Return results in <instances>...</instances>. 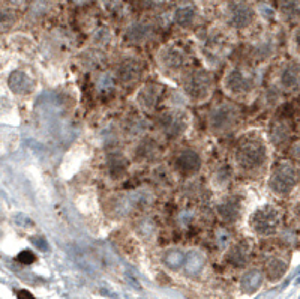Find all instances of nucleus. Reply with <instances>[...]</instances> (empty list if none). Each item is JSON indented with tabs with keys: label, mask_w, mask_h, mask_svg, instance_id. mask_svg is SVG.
Segmentation results:
<instances>
[{
	"label": "nucleus",
	"mask_w": 300,
	"mask_h": 299,
	"mask_svg": "<svg viewBox=\"0 0 300 299\" xmlns=\"http://www.w3.org/2000/svg\"><path fill=\"white\" fill-rule=\"evenodd\" d=\"M234 168L246 178H260L269 167L270 146L260 131H246L237 140L233 154Z\"/></svg>",
	"instance_id": "f257e3e1"
},
{
	"label": "nucleus",
	"mask_w": 300,
	"mask_h": 299,
	"mask_svg": "<svg viewBox=\"0 0 300 299\" xmlns=\"http://www.w3.org/2000/svg\"><path fill=\"white\" fill-rule=\"evenodd\" d=\"M260 77L255 72V69L234 65L225 69L222 76V89L224 92L237 101L249 99L258 89Z\"/></svg>",
	"instance_id": "f03ea898"
},
{
	"label": "nucleus",
	"mask_w": 300,
	"mask_h": 299,
	"mask_svg": "<svg viewBox=\"0 0 300 299\" xmlns=\"http://www.w3.org/2000/svg\"><path fill=\"white\" fill-rule=\"evenodd\" d=\"M182 90L194 104H204L213 93V76L207 68H188L182 76Z\"/></svg>",
	"instance_id": "7ed1b4c3"
},
{
	"label": "nucleus",
	"mask_w": 300,
	"mask_h": 299,
	"mask_svg": "<svg viewBox=\"0 0 300 299\" xmlns=\"http://www.w3.org/2000/svg\"><path fill=\"white\" fill-rule=\"evenodd\" d=\"M242 120V110L237 104L222 101L207 113V128L213 136H227L233 133Z\"/></svg>",
	"instance_id": "20e7f679"
},
{
	"label": "nucleus",
	"mask_w": 300,
	"mask_h": 299,
	"mask_svg": "<svg viewBox=\"0 0 300 299\" xmlns=\"http://www.w3.org/2000/svg\"><path fill=\"white\" fill-rule=\"evenodd\" d=\"M233 50V41L222 30H210L200 42V56L204 60L207 69L218 68L230 56Z\"/></svg>",
	"instance_id": "39448f33"
},
{
	"label": "nucleus",
	"mask_w": 300,
	"mask_h": 299,
	"mask_svg": "<svg viewBox=\"0 0 300 299\" xmlns=\"http://www.w3.org/2000/svg\"><path fill=\"white\" fill-rule=\"evenodd\" d=\"M156 65L167 77H180L191 65V55L185 45L168 42L156 53Z\"/></svg>",
	"instance_id": "423d86ee"
},
{
	"label": "nucleus",
	"mask_w": 300,
	"mask_h": 299,
	"mask_svg": "<svg viewBox=\"0 0 300 299\" xmlns=\"http://www.w3.org/2000/svg\"><path fill=\"white\" fill-rule=\"evenodd\" d=\"M282 226V212L278 206L266 203L251 212L248 218L249 230L258 238L275 236Z\"/></svg>",
	"instance_id": "0eeeda50"
},
{
	"label": "nucleus",
	"mask_w": 300,
	"mask_h": 299,
	"mask_svg": "<svg viewBox=\"0 0 300 299\" xmlns=\"http://www.w3.org/2000/svg\"><path fill=\"white\" fill-rule=\"evenodd\" d=\"M299 185V168L291 161H281L273 167L267 179V187L275 197L285 198Z\"/></svg>",
	"instance_id": "6e6552de"
},
{
	"label": "nucleus",
	"mask_w": 300,
	"mask_h": 299,
	"mask_svg": "<svg viewBox=\"0 0 300 299\" xmlns=\"http://www.w3.org/2000/svg\"><path fill=\"white\" fill-rule=\"evenodd\" d=\"M191 125L188 111L180 107H170L158 114L156 127L159 133L168 140H177L186 134Z\"/></svg>",
	"instance_id": "1a4fd4ad"
},
{
	"label": "nucleus",
	"mask_w": 300,
	"mask_h": 299,
	"mask_svg": "<svg viewBox=\"0 0 300 299\" xmlns=\"http://www.w3.org/2000/svg\"><path fill=\"white\" fill-rule=\"evenodd\" d=\"M224 20L227 28L233 30H248L257 20L255 6L248 0H230L224 8Z\"/></svg>",
	"instance_id": "9d476101"
},
{
	"label": "nucleus",
	"mask_w": 300,
	"mask_h": 299,
	"mask_svg": "<svg viewBox=\"0 0 300 299\" xmlns=\"http://www.w3.org/2000/svg\"><path fill=\"white\" fill-rule=\"evenodd\" d=\"M143 72H144V62L137 55H125L116 62L113 76L116 82H119L120 84L132 86L141 80Z\"/></svg>",
	"instance_id": "9b49d317"
},
{
	"label": "nucleus",
	"mask_w": 300,
	"mask_h": 299,
	"mask_svg": "<svg viewBox=\"0 0 300 299\" xmlns=\"http://www.w3.org/2000/svg\"><path fill=\"white\" fill-rule=\"evenodd\" d=\"M165 96V87L161 83L147 82L137 90L135 106L141 113H155Z\"/></svg>",
	"instance_id": "f8f14e48"
},
{
	"label": "nucleus",
	"mask_w": 300,
	"mask_h": 299,
	"mask_svg": "<svg viewBox=\"0 0 300 299\" xmlns=\"http://www.w3.org/2000/svg\"><path fill=\"white\" fill-rule=\"evenodd\" d=\"M149 192L146 190L129 191V192H122L117 194L116 197L111 198V211L120 217H126L132 214L135 209L146 206L149 200Z\"/></svg>",
	"instance_id": "ddd939ff"
},
{
	"label": "nucleus",
	"mask_w": 300,
	"mask_h": 299,
	"mask_svg": "<svg viewBox=\"0 0 300 299\" xmlns=\"http://www.w3.org/2000/svg\"><path fill=\"white\" fill-rule=\"evenodd\" d=\"M278 53V42L270 33H263L257 36L248 47V56L252 63L263 65L267 63Z\"/></svg>",
	"instance_id": "4468645a"
},
{
	"label": "nucleus",
	"mask_w": 300,
	"mask_h": 299,
	"mask_svg": "<svg viewBox=\"0 0 300 299\" xmlns=\"http://www.w3.org/2000/svg\"><path fill=\"white\" fill-rule=\"evenodd\" d=\"M243 197L237 192L225 194L216 203V215L225 224H236L243 215Z\"/></svg>",
	"instance_id": "2eb2a0df"
},
{
	"label": "nucleus",
	"mask_w": 300,
	"mask_h": 299,
	"mask_svg": "<svg viewBox=\"0 0 300 299\" xmlns=\"http://www.w3.org/2000/svg\"><path fill=\"white\" fill-rule=\"evenodd\" d=\"M282 93H297L299 92V60L290 59L284 62L278 72L276 82L273 83Z\"/></svg>",
	"instance_id": "dca6fc26"
},
{
	"label": "nucleus",
	"mask_w": 300,
	"mask_h": 299,
	"mask_svg": "<svg viewBox=\"0 0 300 299\" xmlns=\"http://www.w3.org/2000/svg\"><path fill=\"white\" fill-rule=\"evenodd\" d=\"M156 35V28L149 20H135L125 29V41L131 45H146L153 41Z\"/></svg>",
	"instance_id": "f3484780"
},
{
	"label": "nucleus",
	"mask_w": 300,
	"mask_h": 299,
	"mask_svg": "<svg viewBox=\"0 0 300 299\" xmlns=\"http://www.w3.org/2000/svg\"><path fill=\"white\" fill-rule=\"evenodd\" d=\"M203 165L201 155L195 149H182L174 157V168L182 176H195Z\"/></svg>",
	"instance_id": "a211bd4d"
},
{
	"label": "nucleus",
	"mask_w": 300,
	"mask_h": 299,
	"mask_svg": "<svg viewBox=\"0 0 300 299\" xmlns=\"http://www.w3.org/2000/svg\"><path fill=\"white\" fill-rule=\"evenodd\" d=\"M293 140V125L291 120L284 119V117H276L270 123L269 130V141L272 143L276 149H284L291 146Z\"/></svg>",
	"instance_id": "6ab92c4d"
},
{
	"label": "nucleus",
	"mask_w": 300,
	"mask_h": 299,
	"mask_svg": "<svg viewBox=\"0 0 300 299\" xmlns=\"http://www.w3.org/2000/svg\"><path fill=\"white\" fill-rule=\"evenodd\" d=\"M132 152H134L132 157H134L135 161L147 164L158 160V157L161 155L162 149H161V144L155 138L143 136L140 137V138H137L135 146H134Z\"/></svg>",
	"instance_id": "aec40b11"
},
{
	"label": "nucleus",
	"mask_w": 300,
	"mask_h": 299,
	"mask_svg": "<svg viewBox=\"0 0 300 299\" xmlns=\"http://www.w3.org/2000/svg\"><path fill=\"white\" fill-rule=\"evenodd\" d=\"M171 20L180 29H191L200 20V11L192 3H188V2L180 3L179 6L174 8V11L171 14Z\"/></svg>",
	"instance_id": "412c9836"
},
{
	"label": "nucleus",
	"mask_w": 300,
	"mask_h": 299,
	"mask_svg": "<svg viewBox=\"0 0 300 299\" xmlns=\"http://www.w3.org/2000/svg\"><path fill=\"white\" fill-rule=\"evenodd\" d=\"M129 170V160L125 154L111 151L105 160V171L111 181H120Z\"/></svg>",
	"instance_id": "4be33fe9"
},
{
	"label": "nucleus",
	"mask_w": 300,
	"mask_h": 299,
	"mask_svg": "<svg viewBox=\"0 0 300 299\" xmlns=\"http://www.w3.org/2000/svg\"><path fill=\"white\" fill-rule=\"evenodd\" d=\"M8 86H9L11 92L14 95H18V96L32 95L36 89V83L32 79V76L28 74L26 71H21V69H17L9 76Z\"/></svg>",
	"instance_id": "5701e85b"
},
{
	"label": "nucleus",
	"mask_w": 300,
	"mask_h": 299,
	"mask_svg": "<svg viewBox=\"0 0 300 299\" xmlns=\"http://www.w3.org/2000/svg\"><path fill=\"white\" fill-rule=\"evenodd\" d=\"M227 262L233 268H245L252 254V245L248 241H240L227 248Z\"/></svg>",
	"instance_id": "b1692460"
},
{
	"label": "nucleus",
	"mask_w": 300,
	"mask_h": 299,
	"mask_svg": "<svg viewBox=\"0 0 300 299\" xmlns=\"http://www.w3.org/2000/svg\"><path fill=\"white\" fill-rule=\"evenodd\" d=\"M288 269V259L282 254H272L264 263V275L269 281H279Z\"/></svg>",
	"instance_id": "393cba45"
},
{
	"label": "nucleus",
	"mask_w": 300,
	"mask_h": 299,
	"mask_svg": "<svg viewBox=\"0 0 300 299\" xmlns=\"http://www.w3.org/2000/svg\"><path fill=\"white\" fill-rule=\"evenodd\" d=\"M147 127H149V122L143 117V114H135V116H131L125 125L122 127L123 133L131 138H140V137L146 136L147 133Z\"/></svg>",
	"instance_id": "a878e982"
},
{
	"label": "nucleus",
	"mask_w": 300,
	"mask_h": 299,
	"mask_svg": "<svg viewBox=\"0 0 300 299\" xmlns=\"http://www.w3.org/2000/svg\"><path fill=\"white\" fill-rule=\"evenodd\" d=\"M104 52L99 50V48H87L80 53V65L83 66V69H89V71H93V69H98L104 65Z\"/></svg>",
	"instance_id": "bb28decb"
},
{
	"label": "nucleus",
	"mask_w": 300,
	"mask_h": 299,
	"mask_svg": "<svg viewBox=\"0 0 300 299\" xmlns=\"http://www.w3.org/2000/svg\"><path fill=\"white\" fill-rule=\"evenodd\" d=\"M233 181V168L228 165H219L210 176V184L213 190L227 191Z\"/></svg>",
	"instance_id": "cd10ccee"
},
{
	"label": "nucleus",
	"mask_w": 300,
	"mask_h": 299,
	"mask_svg": "<svg viewBox=\"0 0 300 299\" xmlns=\"http://www.w3.org/2000/svg\"><path fill=\"white\" fill-rule=\"evenodd\" d=\"M135 233L144 241H153L158 235L156 222L149 217H141L135 221Z\"/></svg>",
	"instance_id": "c85d7f7f"
},
{
	"label": "nucleus",
	"mask_w": 300,
	"mask_h": 299,
	"mask_svg": "<svg viewBox=\"0 0 300 299\" xmlns=\"http://www.w3.org/2000/svg\"><path fill=\"white\" fill-rule=\"evenodd\" d=\"M90 41H92V47L99 48V50L104 52L107 47L114 44V33L107 26H99V28H96L93 30Z\"/></svg>",
	"instance_id": "c756f323"
},
{
	"label": "nucleus",
	"mask_w": 300,
	"mask_h": 299,
	"mask_svg": "<svg viewBox=\"0 0 300 299\" xmlns=\"http://www.w3.org/2000/svg\"><path fill=\"white\" fill-rule=\"evenodd\" d=\"M279 17L287 23L299 21V0H279L278 11Z\"/></svg>",
	"instance_id": "7c9ffc66"
},
{
	"label": "nucleus",
	"mask_w": 300,
	"mask_h": 299,
	"mask_svg": "<svg viewBox=\"0 0 300 299\" xmlns=\"http://www.w3.org/2000/svg\"><path fill=\"white\" fill-rule=\"evenodd\" d=\"M206 265V256L198 251V250H192L189 253L185 254V263H183V268L185 271L188 272L189 275H197L200 272L203 271Z\"/></svg>",
	"instance_id": "2f4dec72"
},
{
	"label": "nucleus",
	"mask_w": 300,
	"mask_h": 299,
	"mask_svg": "<svg viewBox=\"0 0 300 299\" xmlns=\"http://www.w3.org/2000/svg\"><path fill=\"white\" fill-rule=\"evenodd\" d=\"M263 277H264V273L260 269H249V271H246L243 273V277L240 280V286H242V289L245 292L252 293V292H255L261 286Z\"/></svg>",
	"instance_id": "473e14b6"
},
{
	"label": "nucleus",
	"mask_w": 300,
	"mask_h": 299,
	"mask_svg": "<svg viewBox=\"0 0 300 299\" xmlns=\"http://www.w3.org/2000/svg\"><path fill=\"white\" fill-rule=\"evenodd\" d=\"M185 254L186 253L179 248H171V250L165 251L164 257H162L165 266L170 269H180L185 263Z\"/></svg>",
	"instance_id": "72a5a7b5"
},
{
	"label": "nucleus",
	"mask_w": 300,
	"mask_h": 299,
	"mask_svg": "<svg viewBox=\"0 0 300 299\" xmlns=\"http://www.w3.org/2000/svg\"><path fill=\"white\" fill-rule=\"evenodd\" d=\"M282 96H284V93L276 86L272 84L267 90H264V93H263V103H264L266 107H276L282 101Z\"/></svg>",
	"instance_id": "f704fd0d"
},
{
	"label": "nucleus",
	"mask_w": 300,
	"mask_h": 299,
	"mask_svg": "<svg viewBox=\"0 0 300 299\" xmlns=\"http://www.w3.org/2000/svg\"><path fill=\"white\" fill-rule=\"evenodd\" d=\"M116 86V79L113 76V72H101L96 79V87L99 92L102 93H107V92H111Z\"/></svg>",
	"instance_id": "c9c22d12"
},
{
	"label": "nucleus",
	"mask_w": 300,
	"mask_h": 299,
	"mask_svg": "<svg viewBox=\"0 0 300 299\" xmlns=\"http://www.w3.org/2000/svg\"><path fill=\"white\" fill-rule=\"evenodd\" d=\"M51 0H35L30 6V12L33 14L35 18H41L47 15L51 9Z\"/></svg>",
	"instance_id": "e433bc0d"
},
{
	"label": "nucleus",
	"mask_w": 300,
	"mask_h": 299,
	"mask_svg": "<svg viewBox=\"0 0 300 299\" xmlns=\"http://www.w3.org/2000/svg\"><path fill=\"white\" fill-rule=\"evenodd\" d=\"M255 11H257V15H261L263 18H266L267 21H270L273 18H276V15H278V12H276V9L272 8L269 3H266V2H261V3H258L257 5V8H255Z\"/></svg>",
	"instance_id": "4c0bfd02"
},
{
	"label": "nucleus",
	"mask_w": 300,
	"mask_h": 299,
	"mask_svg": "<svg viewBox=\"0 0 300 299\" xmlns=\"http://www.w3.org/2000/svg\"><path fill=\"white\" fill-rule=\"evenodd\" d=\"M231 233L225 229V227H219L216 230V244L221 250H227L231 245Z\"/></svg>",
	"instance_id": "58836bf2"
},
{
	"label": "nucleus",
	"mask_w": 300,
	"mask_h": 299,
	"mask_svg": "<svg viewBox=\"0 0 300 299\" xmlns=\"http://www.w3.org/2000/svg\"><path fill=\"white\" fill-rule=\"evenodd\" d=\"M290 53L294 56V59H299V29L293 30V35L290 36Z\"/></svg>",
	"instance_id": "ea45409f"
},
{
	"label": "nucleus",
	"mask_w": 300,
	"mask_h": 299,
	"mask_svg": "<svg viewBox=\"0 0 300 299\" xmlns=\"http://www.w3.org/2000/svg\"><path fill=\"white\" fill-rule=\"evenodd\" d=\"M194 218H195V212L186 209V211H182L179 214V222L183 224V226H188V224H191L192 221H194Z\"/></svg>",
	"instance_id": "a19ab883"
},
{
	"label": "nucleus",
	"mask_w": 300,
	"mask_h": 299,
	"mask_svg": "<svg viewBox=\"0 0 300 299\" xmlns=\"http://www.w3.org/2000/svg\"><path fill=\"white\" fill-rule=\"evenodd\" d=\"M18 260L23 262V263H32L35 260V256L30 253V251H23L20 256H18Z\"/></svg>",
	"instance_id": "79ce46f5"
},
{
	"label": "nucleus",
	"mask_w": 300,
	"mask_h": 299,
	"mask_svg": "<svg viewBox=\"0 0 300 299\" xmlns=\"http://www.w3.org/2000/svg\"><path fill=\"white\" fill-rule=\"evenodd\" d=\"M141 2L146 8H158L162 3V0H141Z\"/></svg>",
	"instance_id": "37998d69"
},
{
	"label": "nucleus",
	"mask_w": 300,
	"mask_h": 299,
	"mask_svg": "<svg viewBox=\"0 0 300 299\" xmlns=\"http://www.w3.org/2000/svg\"><path fill=\"white\" fill-rule=\"evenodd\" d=\"M18 299H35V298H33V296H32V295H30L29 292H24V290H23V292H20V295H18Z\"/></svg>",
	"instance_id": "c03bdc74"
},
{
	"label": "nucleus",
	"mask_w": 300,
	"mask_h": 299,
	"mask_svg": "<svg viewBox=\"0 0 300 299\" xmlns=\"http://www.w3.org/2000/svg\"><path fill=\"white\" fill-rule=\"evenodd\" d=\"M75 5H78V6H81V5H86V3H89L90 0H72Z\"/></svg>",
	"instance_id": "a18cd8bd"
},
{
	"label": "nucleus",
	"mask_w": 300,
	"mask_h": 299,
	"mask_svg": "<svg viewBox=\"0 0 300 299\" xmlns=\"http://www.w3.org/2000/svg\"><path fill=\"white\" fill-rule=\"evenodd\" d=\"M8 2H11L12 5H20V3H23V0H8Z\"/></svg>",
	"instance_id": "49530a36"
},
{
	"label": "nucleus",
	"mask_w": 300,
	"mask_h": 299,
	"mask_svg": "<svg viewBox=\"0 0 300 299\" xmlns=\"http://www.w3.org/2000/svg\"><path fill=\"white\" fill-rule=\"evenodd\" d=\"M51 2H60V0H51Z\"/></svg>",
	"instance_id": "de8ad7c7"
}]
</instances>
